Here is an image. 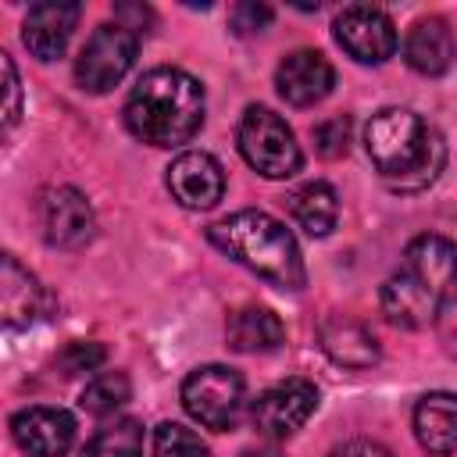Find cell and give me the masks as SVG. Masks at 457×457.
<instances>
[{
  "label": "cell",
  "mask_w": 457,
  "mask_h": 457,
  "mask_svg": "<svg viewBox=\"0 0 457 457\" xmlns=\"http://www.w3.org/2000/svg\"><path fill=\"white\" fill-rule=\"evenodd\" d=\"M11 436L29 457H64L75 443V418L61 407H25L11 418Z\"/></svg>",
  "instance_id": "obj_12"
},
{
  "label": "cell",
  "mask_w": 457,
  "mask_h": 457,
  "mask_svg": "<svg viewBox=\"0 0 457 457\" xmlns=\"http://www.w3.org/2000/svg\"><path fill=\"white\" fill-rule=\"evenodd\" d=\"M328 457H393L382 443H371V439H350L343 446H336Z\"/></svg>",
  "instance_id": "obj_28"
},
{
  "label": "cell",
  "mask_w": 457,
  "mask_h": 457,
  "mask_svg": "<svg viewBox=\"0 0 457 457\" xmlns=\"http://www.w3.org/2000/svg\"><path fill=\"white\" fill-rule=\"evenodd\" d=\"M246 403V386L243 375L225 368V364H204L186 375L182 382V407L193 421L214 432H228Z\"/></svg>",
  "instance_id": "obj_6"
},
{
  "label": "cell",
  "mask_w": 457,
  "mask_h": 457,
  "mask_svg": "<svg viewBox=\"0 0 457 457\" xmlns=\"http://www.w3.org/2000/svg\"><path fill=\"white\" fill-rule=\"evenodd\" d=\"M168 189L186 211H211L225 193V171L211 154L186 150L168 164Z\"/></svg>",
  "instance_id": "obj_11"
},
{
  "label": "cell",
  "mask_w": 457,
  "mask_h": 457,
  "mask_svg": "<svg viewBox=\"0 0 457 457\" xmlns=\"http://www.w3.org/2000/svg\"><path fill=\"white\" fill-rule=\"evenodd\" d=\"M68 357L71 361H64V375H75V371H86V368H93V364H100L104 361V350L100 346H82V343H75L71 350H68Z\"/></svg>",
  "instance_id": "obj_27"
},
{
  "label": "cell",
  "mask_w": 457,
  "mask_h": 457,
  "mask_svg": "<svg viewBox=\"0 0 457 457\" xmlns=\"http://www.w3.org/2000/svg\"><path fill=\"white\" fill-rule=\"evenodd\" d=\"M139 50V32H132L129 25L114 21V25H96L93 36L86 39V46L79 50L75 61V82L86 93H111L125 71L132 68Z\"/></svg>",
  "instance_id": "obj_7"
},
{
  "label": "cell",
  "mask_w": 457,
  "mask_h": 457,
  "mask_svg": "<svg viewBox=\"0 0 457 457\" xmlns=\"http://www.w3.org/2000/svg\"><path fill=\"white\" fill-rule=\"evenodd\" d=\"M225 336H228V346L239 353H264L282 343L286 328L278 314H271L268 307H239L228 314Z\"/></svg>",
  "instance_id": "obj_19"
},
{
  "label": "cell",
  "mask_w": 457,
  "mask_h": 457,
  "mask_svg": "<svg viewBox=\"0 0 457 457\" xmlns=\"http://www.w3.org/2000/svg\"><path fill=\"white\" fill-rule=\"evenodd\" d=\"M39 221H43V236L50 246L61 250H79L93 239V207L89 200L71 189V186H57L46 189L39 196Z\"/></svg>",
  "instance_id": "obj_10"
},
{
  "label": "cell",
  "mask_w": 457,
  "mask_h": 457,
  "mask_svg": "<svg viewBox=\"0 0 457 457\" xmlns=\"http://www.w3.org/2000/svg\"><path fill=\"white\" fill-rule=\"evenodd\" d=\"M314 411H318V386L311 378H286L253 400L250 418H253L261 436L286 439L296 428H303Z\"/></svg>",
  "instance_id": "obj_9"
},
{
  "label": "cell",
  "mask_w": 457,
  "mask_h": 457,
  "mask_svg": "<svg viewBox=\"0 0 457 457\" xmlns=\"http://www.w3.org/2000/svg\"><path fill=\"white\" fill-rule=\"evenodd\" d=\"M43 311H46L43 286L11 253H4V261H0V314H4V325L11 332L29 328Z\"/></svg>",
  "instance_id": "obj_16"
},
{
  "label": "cell",
  "mask_w": 457,
  "mask_h": 457,
  "mask_svg": "<svg viewBox=\"0 0 457 457\" xmlns=\"http://www.w3.org/2000/svg\"><path fill=\"white\" fill-rule=\"evenodd\" d=\"M82 7L79 4H64V0H43L32 4L25 21H21V43L29 46L32 57L39 61H57L79 25Z\"/></svg>",
  "instance_id": "obj_14"
},
{
  "label": "cell",
  "mask_w": 457,
  "mask_h": 457,
  "mask_svg": "<svg viewBox=\"0 0 457 457\" xmlns=\"http://www.w3.org/2000/svg\"><path fill=\"white\" fill-rule=\"evenodd\" d=\"M125 125L150 146H182L204 125V86L182 68H150L125 100Z\"/></svg>",
  "instance_id": "obj_3"
},
{
  "label": "cell",
  "mask_w": 457,
  "mask_h": 457,
  "mask_svg": "<svg viewBox=\"0 0 457 457\" xmlns=\"http://www.w3.org/2000/svg\"><path fill=\"white\" fill-rule=\"evenodd\" d=\"M336 43L361 64H382L396 54V25L386 11L368 4H350L332 21Z\"/></svg>",
  "instance_id": "obj_8"
},
{
  "label": "cell",
  "mask_w": 457,
  "mask_h": 457,
  "mask_svg": "<svg viewBox=\"0 0 457 457\" xmlns=\"http://www.w3.org/2000/svg\"><path fill=\"white\" fill-rule=\"evenodd\" d=\"M129 396H132L129 375H125V371H104V375H96L93 382H86V389H82V396H79V407H82L86 414H93V418H107V414H114L118 407H125Z\"/></svg>",
  "instance_id": "obj_22"
},
{
  "label": "cell",
  "mask_w": 457,
  "mask_h": 457,
  "mask_svg": "<svg viewBox=\"0 0 457 457\" xmlns=\"http://www.w3.org/2000/svg\"><path fill=\"white\" fill-rule=\"evenodd\" d=\"M414 436L436 457L453 453L457 450V393H425L414 403Z\"/></svg>",
  "instance_id": "obj_17"
},
{
  "label": "cell",
  "mask_w": 457,
  "mask_h": 457,
  "mask_svg": "<svg viewBox=\"0 0 457 457\" xmlns=\"http://www.w3.org/2000/svg\"><path fill=\"white\" fill-rule=\"evenodd\" d=\"M314 139H318L321 157H343L346 146H350V121L346 118H328L314 129Z\"/></svg>",
  "instance_id": "obj_24"
},
{
  "label": "cell",
  "mask_w": 457,
  "mask_h": 457,
  "mask_svg": "<svg viewBox=\"0 0 457 457\" xmlns=\"http://www.w3.org/2000/svg\"><path fill=\"white\" fill-rule=\"evenodd\" d=\"M82 457H143V425L136 418H118L104 425L86 443Z\"/></svg>",
  "instance_id": "obj_21"
},
{
  "label": "cell",
  "mask_w": 457,
  "mask_h": 457,
  "mask_svg": "<svg viewBox=\"0 0 457 457\" xmlns=\"http://www.w3.org/2000/svg\"><path fill=\"white\" fill-rule=\"evenodd\" d=\"M228 21H232V32L250 36V32L268 29V21H271V7H268V4H253V0H246V4H236V7H232Z\"/></svg>",
  "instance_id": "obj_25"
},
{
  "label": "cell",
  "mask_w": 457,
  "mask_h": 457,
  "mask_svg": "<svg viewBox=\"0 0 457 457\" xmlns=\"http://www.w3.org/2000/svg\"><path fill=\"white\" fill-rule=\"evenodd\" d=\"M0 68H4V79H7V107H4V129H11L21 114V86H18V71H14V61L7 54H0Z\"/></svg>",
  "instance_id": "obj_26"
},
{
  "label": "cell",
  "mask_w": 457,
  "mask_h": 457,
  "mask_svg": "<svg viewBox=\"0 0 457 457\" xmlns=\"http://www.w3.org/2000/svg\"><path fill=\"white\" fill-rule=\"evenodd\" d=\"M457 303V246L446 236H414L382 286V311L400 328H425Z\"/></svg>",
  "instance_id": "obj_1"
},
{
  "label": "cell",
  "mask_w": 457,
  "mask_h": 457,
  "mask_svg": "<svg viewBox=\"0 0 457 457\" xmlns=\"http://www.w3.org/2000/svg\"><path fill=\"white\" fill-rule=\"evenodd\" d=\"M154 457H211V450L193 428L179 421H161L154 428Z\"/></svg>",
  "instance_id": "obj_23"
},
{
  "label": "cell",
  "mask_w": 457,
  "mask_h": 457,
  "mask_svg": "<svg viewBox=\"0 0 457 457\" xmlns=\"http://www.w3.org/2000/svg\"><path fill=\"white\" fill-rule=\"evenodd\" d=\"M275 86L278 96L293 107H314L321 104L332 86H336V71L332 64L318 54V50H293L278 61L275 68Z\"/></svg>",
  "instance_id": "obj_13"
},
{
  "label": "cell",
  "mask_w": 457,
  "mask_h": 457,
  "mask_svg": "<svg viewBox=\"0 0 457 457\" xmlns=\"http://www.w3.org/2000/svg\"><path fill=\"white\" fill-rule=\"evenodd\" d=\"M318 336H321V350H325L336 364H343V368H371V364L378 361V343H375V336H371L361 321H353V318L332 314V318L321 321Z\"/></svg>",
  "instance_id": "obj_18"
},
{
  "label": "cell",
  "mask_w": 457,
  "mask_h": 457,
  "mask_svg": "<svg viewBox=\"0 0 457 457\" xmlns=\"http://www.w3.org/2000/svg\"><path fill=\"white\" fill-rule=\"evenodd\" d=\"M403 61L418 75H446L457 61V39L450 25L436 14L418 18L403 36Z\"/></svg>",
  "instance_id": "obj_15"
},
{
  "label": "cell",
  "mask_w": 457,
  "mask_h": 457,
  "mask_svg": "<svg viewBox=\"0 0 457 457\" xmlns=\"http://www.w3.org/2000/svg\"><path fill=\"white\" fill-rule=\"evenodd\" d=\"M207 239L278 289H303L307 271L293 232L264 211H236L207 228Z\"/></svg>",
  "instance_id": "obj_4"
},
{
  "label": "cell",
  "mask_w": 457,
  "mask_h": 457,
  "mask_svg": "<svg viewBox=\"0 0 457 457\" xmlns=\"http://www.w3.org/2000/svg\"><path fill=\"white\" fill-rule=\"evenodd\" d=\"M368 157L389 189L418 193L432 186L446 164V143L421 114L407 107H382L364 129Z\"/></svg>",
  "instance_id": "obj_2"
},
{
  "label": "cell",
  "mask_w": 457,
  "mask_h": 457,
  "mask_svg": "<svg viewBox=\"0 0 457 457\" xmlns=\"http://www.w3.org/2000/svg\"><path fill=\"white\" fill-rule=\"evenodd\" d=\"M236 143H239L243 161L264 179H289L303 164V154H300L293 129L271 107H257V104L246 107L239 118Z\"/></svg>",
  "instance_id": "obj_5"
},
{
  "label": "cell",
  "mask_w": 457,
  "mask_h": 457,
  "mask_svg": "<svg viewBox=\"0 0 457 457\" xmlns=\"http://www.w3.org/2000/svg\"><path fill=\"white\" fill-rule=\"evenodd\" d=\"M289 214L296 218V225L307 232V236H328L336 228V218H339V196L328 182H303L296 186L289 196Z\"/></svg>",
  "instance_id": "obj_20"
}]
</instances>
